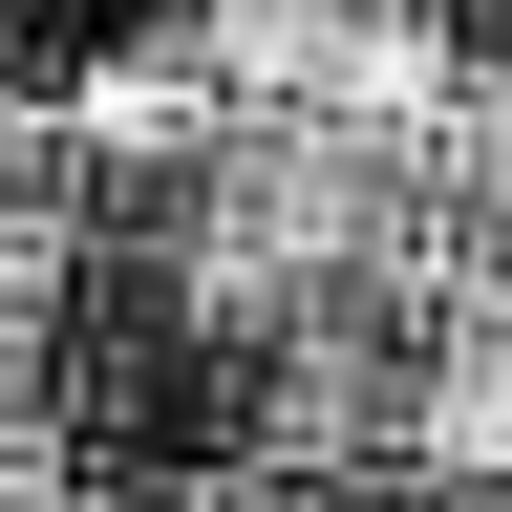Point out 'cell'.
<instances>
[{"mask_svg":"<svg viewBox=\"0 0 512 512\" xmlns=\"http://www.w3.org/2000/svg\"><path fill=\"white\" fill-rule=\"evenodd\" d=\"M406 192H427L448 256H512V86L491 64H448V86L406 107Z\"/></svg>","mask_w":512,"mask_h":512,"instance_id":"3957f363","label":"cell"},{"mask_svg":"<svg viewBox=\"0 0 512 512\" xmlns=\"http://www.w3.org/2000/svg\"><path fill=\"white\" fill-rule=\"evenodd\" d=\"M43 384H64V235L0 256V448H43Z\"/></svg>","mask_w":512,"mask_h":512,"instance_id":"277c9868","label":"cell"},{"mask_svg":"<svg viewBox=\"0 0 512 512\" xmlns=\"http://www.w3.org/2000/svg\"><path fill=\"white\" fill-rule=\"evenodd\" d=\"M192 64H214V107H256V128H406L448 86V43L406 0H214Z\"/></svg>","mask_w":512,"mask_h":512,"instance_id":"6da1fadb","label":"cell"},{"mask_svg":"<svg viewBox=\"0 0 512 512\" xmlns=\"http://www.w3.org/2000/svg\"><path fill=\"white\" fill-rule=\"evenodd\" d=\"M0 512H86V491H64V448H0Z\"/></svg>","mask_w":512,"mask_h":512,"instance_id":"8992f818","label":"cell"},{"mask_svg":"<svg viewBox=\"0 0 512 512\" xmlns=\"http://www.w3.org/2000/svg\"><path fill=\"white\" fill-rule=\"evenodd\" d=\"M406 470H427V491H512V278H491V256H448V278H427Z\"/></svg>","mask_w":512,"mask_h":512,"instance_id":"7a4b0ae2","label":"cell"},{"mask_svg":"<svg viewBox=\"0 0 512 512\" xmlns=\"http://www.w3.org/2000/svg\"><path fill=\"white\" fill-rule=\"evenodd\" d=\"M427 512H512V491H427Z\"/></svg>","mask_w":512,"mask_h":512,"instance_id":"52a82bcc","label":"cell"},{"mask_svg":"<svg viewBox=\"0 0 512 512\" xmlns=\"http://www.w3.org/2000/svg\"><path fill=\"white\" fill-rule=\"evenodd\" d=\"M22 235H86V214H64V128L0 107V256H22Z\"/></svg>","mask_w":512,"mask_h":512,"instance_id":"5b68a950","label":"cell"}]
</instances>
